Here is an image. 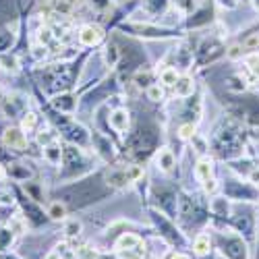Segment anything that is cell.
Returning a JSON list of instances; mask_svg holds the SVG:
<instances>
[{
  "mask_svg": "<svg viewBox=\"0 0 259 259\" xmlns=\"http://www.w3.org/2000/svg\"><path fill=\"white\" fill-rule=\"evenodd\" d=\"M195 90V83H193L191 77H179V81L175 83V94L179 98H189Z\"/></svg>",
  "mask_w": 259,
  "mask_h": 259,
  "instance_id": "7",
  "label": "cell"
},
{
  "mask_svg": "<svg viewBox=\"0 0 259 259\" xmlns=\"http://www.w3.org/2000/svg\"><path fill=\"white\" fill-rule=\"evenodd\" d=\"M104 37V31L98 25H83L79 31V41L83 46H96Z\"/></svg>",
  "mask_w": 259,
  "mask_h": 259,
  "instance_id": "2",
  "label": "cell"
},
{
  "mask_svg": "<svg viewBox=\"0 0 259 259\" xmlns=\"http://www.w3.org/2000/svg\"><path fill=\"white\" fill-rule=\"evenodd\" d=\"M156 164H158L160 170L170 172L172 168H175V154H172L170 149H160V154L156 158Z\"/></svg>",
  "mask_w": 259,
  "mask_h": 259,
  "instance_id": "9",
  "label": "cell"
},
{
  "mask_svg": "<svg viewBox=\"0 0 259 259\" xmlns=\"http://www.w3.org/2000/svg\"><path fill=\"white\" fill-rule=\"evenodd\" d=\"M48 215H50L52 220H64V215H67V207H64L60 201L50 203V207H48Z\"/></svg>",
  "mask_w": 259,
  "mask_h": 259,
  "instance_id": "14",
  "label": "cell"
},
{
  "mask_svg": "<svg viewBox=\"0 0 259 259\" xmlns=\"http://www.w3.org/2000/svg\"><path fill=\"white\" fill-rule=\"evenodd\" d=\"M31 56H33L35 60H44V58L48 56V46H44V44L33 46V48H31Z\"/></svg>",
  "mask_w": 259,
  "mask_h": 259,
  "instance_id": "20",
  "label": "cell"
},
{
  "mask_svg": "<svg viewBox=\"0 0 259 259\" xmlns=\"http://www.w3.org/2000/svg\"><path fill=\"white\" fill-rule=\"evenodd\" d=\"M241 54H243V48H241V46H230L228 52H226V56L232 58V60H234V58H241Z\"/></svg>",
  "mask_w": 259,
  "mask_h": 259,
  "instance_id": "27",
  "label": "cell"
},
{
  "mask_svg": "<svg viewBox=\"0 0 259 259\" xmlns=\"http://www.w3.org/2000/svg\"><path fill=\"white\" fill-rule=\"evenodd\" d=\"M128 124H131V120H128V112L124 110V108H116V110L110 114V126L114 128V131L118 133H124Z\"/></svg>",
  "mask_w": 259,
  "mask_h": 259,
  "instance_id": "3",
  "label": "cell"
},
{
  "mask_svg": "<svg viewBox=\"0 0 259 259\" xmlns=\"http://www.w3.org/2000/svg\"><path fill=\"white\" fill-rule=\"evenodd\" d=\"M64 232H67V236H79L81 234V222L79 220H69L67 226H64Z\"/></svg>",
  "mask_w": 259,
  "mask_h": 259,
  "instance_id": "18",
  "label": "cell"
},
{
  "mask_svg": "<svg viewBox=\"0 0 259 259\" xmlns=\"http://www.w3.org/2000/svg\"><path fill=\"white\" fill-rule=\"evenodd\" d=\"M149 79H152V73H149V71H139L135 75V83L139 85V88H145V90L152 85V81H149Z\"/></svg>",
  "mask_w": 259,
  "mask_h": 259,
  "instance_id": "16",
  "label": "cell"
},
{
  "mask_svg": "<svg viewBox=\"0 0 259 259\" xmlns=\"http://www.w3.org/2000/svg\"><path fill=\"white\" fill-rule=\"evenodd\" d=\"M44 158H46V162H48V164H52V166L60 164L62 149H60V145H58V141H56V139H54L52 143L44 145Z\"/></svg>",
  "mask_w": 259,
  "mask_h": 259,
  "instance_id": "5",
  "label": "cell"
},
{
  "mask_svg": "<svg viewBox=\"0 0 259 259\" xmlns=\"http://www.w3.org/2000/svg\"><path fill=\"white\" fill-rule=\"evenodd\" d=\"M3 141L9 149H15V152H23L27 147V137L23 128H7L3 135Z\"/></svg>",
  "mask_w": 259,
  "mask_h": 259,
  "instance_id": "1",
  "label": "cell"
},
{
  "mask_svg": "<svg viewBox=\"0 0 259 259\" xmlns=\"http://www.w3.org/2000/svg\"><path fill=\"white\" fill-rule=\"evenodd\" d=\"M211 172H213V164H211V160L201 158V160L197 162V166H195V177H197L201 183H205L207 179H211Z\"/></svg>",
  "mask_w": 259,
  "mask_h": 259,
  "instance_id": "10",
  "label": "cell"
},
{
  "mask_svg": "<svg viewBox=\"0 0 259 259\" xmlns=\"http://www.w3.org/2000/svg\"><path fill=\"white\" fill-rule=\"evenodd\" d=\"M245 48H257L259 46V33H253V35H249L247 39H245V44H243Z\"/></svg>",
  "mask_w": 259,
  "mask_h": 259,
  "instance_id": "26",
  "label": "cell"
},
{
  "mask_svg": "<svg viewBox=\"0 0 259 259\" xmlns=\"http://www.w3.org/2000/svg\"><path fill=\"white\" fill-rule=\"evenodd\" d=\"M218 3H220L222 7H226V9H234V7H236V0H218Z\"/></svg>",
  "mask_w": 259,
  "mask_h": 259,
  "instance_id": "30",
  "label": "cell"
},
{
  "mask_svg": "<svg viewBox=\"0 0 259 259\" xmlns=\"http://www.w3.org/2000/svg\"><path fill=\"white\" fill-rule=\"evenodd\" d=\"M175 7H177L181 13H191L193 7H195V3H193V0H175Z\"/></svg>",
  "mask_w": 259,
  "mask_h": 259,
  "instance_id": "22",
  "label": "cell"
},
{
  "mask_svg": "<svg viewBox=\"0 0 259 259\" xmlns=\"http://www.w3.org/2000/svg\"><path fill=\"white\" fill-rule=\"evenodd\" d=\"M75 255H77L79 259H98V253H96L94 249H90V247H83V249H79Z\"/></svg>",
  "mask_w": 259,
  "mask_h": 259,
  "instance_id": "23",
  "label": "cell"
},
{
  "mask_svg": "<svg viewBox=\"0 0 259 259\" xmlns=\"http://www.w3.org/2000/svg\"><path fill=\"white\" fill-rule=\"evenodd\" d=\"M141 247V239L137 234H131V232H126L122 234L120 239L116 241V251H126V249H137Z\"/></svg>",
  "mask_w": 259,
  "mask_h": 259,
  "instance_id": "6",
  "label": "cell"
},
{
  "mask_svg": "<svg viewBox=\"0 0 259 259\" xmlns=\"http://www.w3.org/2000/svg\"><path fill=\"white\" fill-rule=\"evenodd\" d=\"M160 81L164 85H170V88H175V83L179 81V71L172 69V67H166L162 73H160Z\"/></svg>",
  "mask_w": 259,
  "mask_h": 259,
  "instance_id": "13",
  "label": "cell"
},
{
  "mask_svg": "<svg viewBox=\"0 0 259 259\" xmlns=\"http://www.w3.org/2000/svg\"><path fill=\"white\" fill-rule=\"evenodd\" d=\"M3 98H5V92H3V88H0V102H3Z\"/></svg>",
  "mask_w": 259,
  "mask_h": 259,
  "instance_id": "35",
  "label": "cell"
},
{
  "mask_svg": "<svg viewBox=\"0 0 259 259\" xmlns=\"http://www.w3.org/2000/svg\"><path fill=\"white\" fill-rule=\"evenodd\" d=\"M209 249H211L209 236H207V234H199L197 239H195V243H193V251L203 257V255H207V253H209Z\"/></svg>",
  "mask_w": 259,
  "mask_h": 259,
  "instance_id": "11",
  "label": "cell"
},
{
  "mask_svg": "<svg viewBox=\"0 0 259 259\" xmlns=\"http://www.w3.org/2000/svg\"><path fill=\"white\" fill-rule=\"evenodd\" d=\"M52 104H54L56 110H60V112H73V110H75V106H77V102H75V98H73L71 94L56 96V98L52 100Z\"/></svg>",
  "mask_w": 259,
  "mask_h": 259,
  "instance_id": "4",
  "label": "cell"
},
{
  "mask_svg": "<svg viewBox=\"0 0 259 259\" xmlns=\"http://www.w3.org/2000/svg\"><path fill=\"white\" fill-rule=\"evenodd\" d=\"M170 259H191V257H189V255H183V253H175Z\"/></svg>",
  "mask_w": 259,
  "mask_h": 259,
  "instance_id": "31",
  "label": "cell"
},
{
  "mask_svg": "<svg viewBox=\"0 0 259 259\" xmlns=\"http://www.w3.org/2000/svg\"><path fill=\"white\" fill-rule=\"evenodd\" d=\"M35 122H37V116L33 112H27V114H23V120H21V128H23V131H31Z\"/></svg>",
  "mask_w": 259,
  "mask_h": 259,
  "instance_id": "17",
  "label": "cell"
},
{
  "mask_svg": "<svg viewBox=\"0 0 259 259\" xmlns=\"http://www.w3.org/2000/svg\"><path fill=\"white\" fill-rule=\"evenodd\" d=\"M179 135H181V139H193L195 137V124H183L179 128Z\"/></svg>",
  "mask_w": 259,
  "mask_h": 259,
  "instance_id": "21",
  "label": "cell"
},
{
  "mask_svg": "<svg viewBox=\"0 0 259 259\" xmlns=\"http://www.w3.org/2000/svg\"><path fill=\"white\" fill-rule=\"evenodd\" d=\"M37 37H39V44H44V46H48V44H50V41H52V37H54V35H52V31H50V29H41Z\"/></svg>",
  "mask_w": 259,
  "mask_h": 259,
  "instance_id": "24",
  "label": "cell"
},
{
  "mask_svg": "<svg viewBox=\"0 0 259 259\" xmlns=\"http://www.w3.org/2000/svg\"><path fill=\"white\" fill-rule=\"evenodd\" d=\"M3 179H5V168L0 166V181H3Z\"/></svg>",
  "mask_w": 259,
  "mask_h": 259,
  "instance_id": "33",
  "label": "cell"
},
{
  "mask_svg": "<svg viewBox=\"0 0 259 259\" xmlns=\"http://www.w3.org/2000/svg\"><path fill=\"white\" fill-rule=\"evenodd\" d=\"M215 187H218V185H215V181H213V179H207V181L203 183V189H205L207 193H213V191H215Z\"/></svg>",
  "mask_w": 259,
  "mask_h": 259,
  "instance_id": "29",
  "label": "cell"
},
{
  "mask_svg": "<svg viewBox=\"0 0 259 259\" xmlns=\"http://www.w3.org/2000/svg\"><path fill=\"white\" fill-rule=\"evenodd\" d=\"M145 94H147V98L152 100V102H160L162 98H164V88L160 83H152L149 88L145 90Z\"/></svg>",
  "mask_w": 259,
  "mask_h": 259,
  "instance_id": "15",
  "label": "cell"
},
{
  "mask_svg": "<svg viewBox=\"0 0 259 259\" xmlns=\"http://www.w3.org/2000/svg\"><path fill=\"white\" fill-rule=\"evenodd\" d=\"M11 230L15 232V234H21L23 232V222H21V218H15V220H11Z\"/></svg>",
  "mask_w": 259,
  "mask_h": 259,
  "instance_id": "28",
  "label": "cell"
},
{
  "mask_svg": "<svg viewBox=\"0 0 259 259\" xmlns=\"http://www.w3.org/2000/svg\"><path fill=\"white\" fill-rule=\"evenodd\" d=\"M251 181H253V183H259V170H255L253 175H251Z\"/></svg>",
  "mask_w": 259,
  "mask_h": 259,
  "instance_id": "32",
  "label": "cell"
},
{
  "mask_svg": "<svg viewBox=\"0 0 259 259\" xmlns=\"http://www.w3.org/2000/svg\"><path fill=\"white\" fill-rule=\"evenodd\" d=\"M37 141L41 143V145H48V143H52L54 141V133H50V131H41V133H37Z\"/></svg>",
  "mask_w": 259,
  "mask_h": 259,
  "instance_id": "25",
  "label": "cell"
},
{
  "mask_svg": "<svg viewBox=\"0 0 259 259\" xmlns=\"http://www.w3.org/2000/svg\"><path fill=\"white\" fill-rule=\"evenodd\" d=\"M44 3H46L48 7H52L54 11H58L60 15H67V13H71L75 7H79L81 0H44Z\"/></svg>",
  "mask_w": 259,
  "mask_h": 259,
  "instance_id": "8",
  "label": "cell"
},
{
  "mask_svg": "<svg viewBox=\"0 0 259 259\" xmlns=\"http://www.w3.org/2000/svg\"><path fill=\"white\" fill-rule=\"evenodd\" d=\"M13 239H15V232L11 230V226L0 228V251H7V249H11Z\"/></svg>",
  "mask_w": 259,
  "mask_h": 259,
  "instance_id": "12",
  "label": "cell"
},
{
  "mask_svg": "<svg viewBox=\"0 0 259 259\" xmlns=\"http://www.w3.org/2000/svg\"><path fill=\"white\" fill-rule=\"evenodd\" d=\"M0 67L5 71H17V58L15 56H3L0 58Z\"/></svg>",
  "mask_w": 259,
  "mask_h": 259,
  "instance_id": "19",
  "label": "cell"
},
{
  "mask_svg": "<svg viewBox=\"0 0 259 259\" xmlns=\"http://www.w3.org/2000/svg\"><path fill=\"white\" fill-rule=\"evenodd\" d=\"M253 5H255V9L259 11V0H253Z\"/></svg>",
  "mask_w": 259,
  "mask_h": 259,
  "instance_id": "34",
  "label": "cell"
}]
</instances>
